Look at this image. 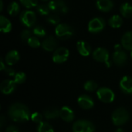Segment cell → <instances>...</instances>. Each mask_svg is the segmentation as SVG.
Segmentation results:
<instances>
[{
    "mask_svg": "<svg viewBox=\"0 0 132 132\" xmlns=\"http://www.w3.org/2000/svg\"><path fill=\"white\" fill-rule=\"evenodd\" d=\"M129 119V114L128 111L124 108H119L116 109L112 114V121L117 126L125 125Z\"/></svg>",
    "mask_w": 132,
    "mask_h": 132,
    "instance_id": "cell-3",
    "label": "cell"
},
{
    "mask_svg": "<svg viewBox=\"0 0 132 132\" xmlns=\"http://www.w3.org/2000/svg\"><path fill=\"white\" fill-rule=\"evenodd\" d=\"M41 1H43V2H46V1H49V0H41Z\"/></svg>",
    "mask_w": 132,
    "mask_h": 132,
    "instance_id": "cell-44",
    "label": "cell"
},
{
    "mask_svg": "<svg viewBox=\"0 0 132 132\" xmlns=\"http://www.w3.org/2000/svg\"><path fill=\"white\" fill-rule=\"evenodd\" d=\"M105 20L101 17H95L88 23V30L91 33H98L105 28Z\"/></svg>",
    "mask_w": 132,
    "mask_h": 132,
    "instance_id": "cell-7",
    "label": "cell"
},
{
    "mask_svg": "<svg viewBox=\"0 0 132 132\" xmlns=\"http://www.w3.org/2000/svg\"><path fill=\"white\" fill-rule=\"evenodd\" d=\"M5 122H6V121H5V117H4L3 115H2V116L0 117V126H1V128H2V127L5 125Z\"/></svg>",
    "mask_w": 132,
    "mask_h": 132,
    "instance_id": "cell-38",
    "label": "cell"
},
{
    "mask_svg": "<svg viewBox=\"0 0 132 132\" xmlns=\"http://www.w3.org/2000/svg\"><path fill=\"white\" fill-rule=\"evenodd\" d=\"M37 132H54V130L49 123L42 122L37 128Z\"/></svg>",
    "mask_w": 132,
    "mask_h": 132,
    "instance_id": "cell-28",
    "label": "cell"
},
{
    "mask_svg": "<svg viewBox=\"0 0 132 132\" xmlns=\"http://www.w3.org/2000/svg\"><path fill=\"white\" fill-rule=\"evenodd\" d=\"M26 74L22 72H19V73H16L15 77H14V81L18 84H22L26 81Z\"/></svg>",
    "mask_w": 132,
    "mask_h": 132,
    "instance_id": "cell-33",
    "label": "cell"
},
{
    "mask_svg": "<svg viewBox=\"0 0 132 132\" xmlns=\"http://www.w3.org/2000/svg\"><path fill=\"white\" fill-rule=\"evenodd\" d=\"M77 51L79 52V53L83 56H88L92 52L90 45L87 42L83 41V40L77 42Z\"/></svg>",
    "mask_w": 132,
    "mask_h": 132,
    "instance_id": "cell-16",
    "label": "cell"
},
{
    "mask_svg": "<svg viewBox=\"0 0 132 132\" xmlns=\"http://www.w3.org/2000/svg\"><path fill=\"white\" fill-rule=\"evenodd\" d=\"M5 63H4V62H3V60H2V59H1V60H0V70H2V71H3L4 70V69L5 68Z\"/></svg>",
    "mask_w": 132,
    "mask_h": 132,
    "instance_id": "cell-39",
    "label": "cell"
},
{
    "mask_svg": "<svg viewBox=\"0 0 132 132\" xmlns=\"http://www.w3.org/2000/svg\"><path fill=\"white\" fill-rule=\"evenodd\" d=\"M97 87H98L97 84L94 80H88L84 85V90L87 91H89V92H93V91L96 90L97 89Z\"/></svg>",
    "mask_w": 132,
    "mask_h": 132,
    "instance_id": "cell-30",
    "label": "cell"
},
{
    "mask_svg": "<svg viewBox=\"0 0 132 132\" xmlns=\"http://www.w3.org/2000/svg\"><path fill=\"white\" fill-rule=\"evenodd\" d=\"M60 117L66 122H71L74 119V112L70 108L64 106L60 110Z\"/></svg>",
    "mask_w": 132,
    "mask_h": 132,
    "instance_id": "cell-17",
    "label": "cell"
},
{
    "mask_svg": "<svg viewBox=\"0 0 132 132\" xmlns=\"http://www.w3.org/2000/svg\"><path fill=\"white\" fill-rule=\"evenodd\" d=\"M16 84L12 80H5L0 84V90L4 94H10L15 90Z\"/></svg>",
    "mask_w": 132,
    "mask_h": 132,
    "instance_id": "cell-12",
    "label": "cell"
},
{
    "mask_svg": "<svg viewBox=\"0 0 132 132\" xmlns=\"http://www.w3.org/2000/svg\"><path fill=\"white\" fill-rule=\"evenodd\" d=\"M77 103L81 108L85 109V110L91 109L94 105V100L90 96L85 95V94H83L78 97Z\"/></svg>",
    "mask_w": 132,
    "mask_h": 132,
    "instance_id": "cell-14",
    "label": "cell"
},
{
    "mask_svg": "<svg viewBox=\"0 0 132 132\" xmlns=\"http://www.w3.org/2000/svg\"><path fill=\"white\" fill-rule=\"evenodd\" d=\"M36 11L42 16H48L50 15V12L51 10H50V7L48 6V5L41 4L36 7Z\"/></svg>",
    "mask_w": 132,
    "mask_h": 132,
    "instance_id": "cell-26",
    "label": "cell"
},
{
    "mask_svg": "<svg viewBox=\"0 0 132 132\" xmlns=\"http://www.w3.org/2000/svg\"><path fill=\"white\" fill-rule=\"evenodd\" d=\"M41 46L46 51H48V52L55 51L57 46V41L54 36H49L43 39V41L42 42Z\"/></svg>",
    "mask_w": 132,
    "mask_h": 132,
    "instance_id": "cell-11",
    "label": "cell"
},
{
    "mask_svg": "<svg viewBox=\"0 0 132 132\" xmlns=\"http://www.w3.org/2000/svg\"><path fill=\"white\" fill-rule=\"evenodd\" d=\"M122 45H120V44H117V45H115V46H114V49H115V51L116 50H122Z\"/></svg>",
    "mask_w": 132,
    "mask_h": 132,
    "instance_id": "cell-40",
    "label": "cell"
},
{
    "mask_svg": "<svg viewBox=\"0 0 132 132\" xmlns=\"http://www.w3.org/2000/svg\"><path fill=\"white\" fill-rule=\"evenodd\" d=\"M93 58L97 62L106 63L109 61V52L105 48H97L93 52Z\"/></svg>",
    "mask_w": 132,
    "mask_h": 132,
    "instance_id": "cell-10",
    "label": "cell"
},
{
    "mask_svg": "<svg viewBox=\"0 0 132 132\" xmlns=\"http://www.w3.org/2000/svg\"><path fill=\"white\" fill-rule=\"evenodd\" d=\"M120 12L123 17L129 18L132 15V5L129 2L123 3L120 7Z\"/></svg>",
    "mask_w": 132,
    "mask_h": 132,
    "instance_id": "cell-24",
    "label": "cell"
},
{
    "mask_svg": "<svg viewBox=\"0 0 132 132\" xmlns=\"http://www.w3.org/2000/svg\"><path fill=\"white\" fill-rule=\"evenodd\" d=\"M121 45L127 50H132V31L125 32L121 38Z\"/></svg>",
    "mask_w": 132,
    "mask_h": 132,
    "instance_id": "cell-20",
    "label": "cell"
},
{
    "mask_svg": "<svg viewBox=\"0 0 132 132\" xmlns=\"http://www.w3.org/2000/svg\"><path fill=\"white\" fill-rule=\"evenodd\" d=\"M131 59H132V50H131Z\"/></svg>",
    "mask_w": 132,
    "mask_h": 132,
    "instance_id": "cell-43",
    "label": "cell"
},
{
    "mask_svg": "<svg viewBox=\"0 0 132 132\" xmlns=\"http://www.w3.org/2000/svg\"><path fill=\"white\" fill-rule=\"evenodd\" d=\"M55 34L60 39L67 40L73 36L74 34V29L73 27L66 23H60L56 26Z\"/></svg>",
    "mask_w": 132,
    "mask_h": 132,
    "instance_id": "cell-2",
    "label": "cell"
},
{
    "mask_svg": "<svg viewBox=\"0 0 132 132\" xmlns=\"http://www.w3.org/2000/svg\"><path fill=\"white\" fill-rule=\"evenodd\" d=\"M5 132H19L18 128H16L15 126H9L6 128V130H5Z\"/></svg>",
    "mask_w": 132,
    "mask_h": 132,
    "instance_id": "cell-37",
    "label": "cell"
},
{
    "mask_svg": "<svg viewBox=\"0 0 132 132\" xmlns=\"http://www.w3.org/2000/svg\"><path fill=\"white\" fill-rule=\"evenodd\" d=\"M28 45L32 48H38L41 46L42 43L37 38V36H31L29 39L27 41Z\"/></svg>",
    "mask_w": 132,
    "mask_h": 132,
    "instance_id": "cell-31",
    "label": "cell"
},
{
    "mask_svg": "<svg viewBox=\"0 0 132 132\" xmlns=\"http://www.w3.org/2000/svg\"><path fill=\"white\" fill-rule=\"evenodd\" d=\"M73 132H94V125L87 120H79L74 122Z\"/></svg>",
    "mask_w": 132,
    "mask_h": 132,
    "instance_id": "cell-5",
    "label": "cell"
},
{
    "mask_svg": "<svg viewBox=\"0 0 132 132\" xmlns=\"http://www.w3.org/2000/svg\"><path fill=\"white\" fill-rule=\"evenodd\" d=\"M32 32L29 29H24V30L22 31L21 35H20V37H21V39H22V41L27 42L29 39V38L31 36H32Z\"/></svg>",
    "mask_w": 132,
    "mask_h": 132,
    "instance_id": "cell-34",
    "label": "cell"
},
{
    "mask_svg": "<svg viewBox=\"0 0 132 132\" xmlns=\"http://www.w3.org/2000/svg\"><path fill=\"white\" fill-rule=\"evenodd\" d=\"M97 97L100 101L104 103H111L115 98V94L113 90L108 87H101L97 91Z\"/></svg>",
    "mask_w": 132,
    "mask_h": 132,
    "instance_id": "cell-8",
    "label": "cell"
},
{
    "mask_svg": "<svg viewBox=\"0 0 132 132\" xmlns=\"http://www.w3.org/2000/svg\"><path fill=\"white\" fill-rule=\"evenodd\" d=\"M3 71H5L9 76H10V77H15V70L12 69V68H11V67H5V68L4 69V70Z\"/></svg>",
    "mask_w": 132,
    "mask_h": 132,
    "instance_id": "cell-36",
    "label": "cell"
},
{
    "mask_svg": "<svg viewBox=\"0 0 132 132\" xmlns=\"http://www.w3.org/2000/svg\"><path fill=\"white\" fill-rule=\"evenodd\" d=\"M115 132H125V131H124V130H123V129H121V128H118V130H117Z\"/></svg>",
    "mask_w": 132,
    "mask_h": 132,
    "instance_id": "cell-42",
    "label": "cell"
},
{
    "mask_svg": "<svg viewBox=\"0 0 132 132\" xmlns=\"http://www.w3.org/2000/svg\"><path fill=\"white\" fill-rule=\"evenodd\" d=\"M128 60V55L127 53L121 50H116L114 54H113V61L114 63L118 66V67H122L124 66Z\"/></svg>",
    "mask_w": 132,
    "mask_h": 132,
    "instance_id": "cell-13",
    "label": "cell"
},
{
    "mask_svg": "<svg viewBox=\"0 0 132 132\" xmlns=\"http://www.w3.org/2000/svg\"><path fill=\"white\" fill-rule=\"evenodd\" d=\"M43 115L46 119H55L60 116V110L56 108H49L44 111Z\"/></svg>",
    "mask_w": 132,
    "mask_h": 132,
    "instance_id": "cell-23",
    "label": "cell"
},
{
    "mask_svg": "<svg viewBox=\"0 0 132 132\" xmlns=\"http://www.w3.org/2000/svg\"><path fill=\"white\" fill-rule=\"evenodd\" d=\"M19 20L20 22L28 27H32L36 22V15L33 11L31 10H25L23 12H21L20 15H19Z\"/></svg>",
    "mask_w": 132,
    "mask_h": 132,
    "instance_id": "cell-4",
    "label": "cell"
},
{
    "mask_svg": "<svg viewBox=\"0 0 132 132\" xmlns=\"http://www.w3.org/2000/svg\"><path fill=\"white\" fill-rule=\"evenodd\" d=\"M50 10L56 14H66L68 12V7L63 0H50L48 2Z\"/></svg>",
    "mask_w": 132,
    "mask_h": 132,
    "instance_id": "cell-6",
    "label": "cell"
},
{
    "mask_svg": "<svg viewBox=\"0 0 132 132\" xmlns=\"http://www.w3.org/2000/svg\"><path fill=\"white\" fill-rule=\"evenodd\" d=\"M0 29L3 33H8L12 29V23L10 20L4 15L0 16Z\"/></svg>",
    "mask_w": 132,
    "mask_h": 132,
    "instance_id": "cell-21",
    "label": "cell"
},
{
    "mask_svg": "<svg viewBox=\"0 0 132 132\" xmlns=\"http://www.w3.org/2000/svg\"><path fill=\"white\" fill-rule=\"evenodd\" d=\"M20 3L27 9L38 6V0H19Z\"/></svg>",
    "mask_w": 132,
    "mask_h": 132,
    "instance_id": "cell-32",
    "label": "cell"
},
{
    "mask_svg": "<svg viewBox=\"0 0 132 132\" xmlns=\"http://www.w3.org/2000/svg\"><path fill=\"white\" fill-rule=\"evenodd\" d=\"M8 114L11 120L18 123L26 122L31 118L29 108L21 103H15L12 104L9 108Z\"/></svg>",
    "mask_w": 132,
    "mask_h": 132,
    "instance_id": "cell-1",
    "label": "cell"
},
{
    "mask_svg": "<svg viewBox=\"0 0 132 132\" xmlns=\"http://www.w3.org/2000/svg\"><path fill=\"white\" fill-rule=\"evenodd\" d=\"M46 22L48 23H50V25L52 26H57L60 24V16L58 15V14H50L47 17H46Z\"/></svg>",
    "mask_w": 132,
    "mask_h": 132,
    "instance_id": "cell-27",
    "label": "cell"
},
{
    "mask_svg": "<svg viewBox=\"0 0 132 132\" xmlns=\"http://www.w3.org/2000/svg\"><path fill=\"white\" fill-rule=\"evenodd\" d=\"M96 5L100 11L108 12L114 8V2L111 0H97Z\"/></svg>",
    "mask_w": 132,
    "mask_h": 132,
    "instance_id": "cell-19",
    "label": "cell"
},
{
    "mask_svg": "<svg viewBox=\"0 0 132 132\" xmlns=\"http://www.w3.org/2000/svg\"><path fill=\"white\" fill-rule=\"evenodd\" d=\"M32 33L35 35V36L37 37H45L46 35V32L45 29L40 25H37L34 27L32 30Z\"/></svg>",
    "mask_w": 132,
    "mask_h": 132,
    "instance_id": "cell-29",
    "label": "cell"
},
{
    "mask_svg": "<svg viewBox=\"0 0 132 132\" xmlns=\"http://www.w3.org/2000/svg\"><path fill=\"white\" fill-rule=\"evenodd\" d=\"M19 60V53L15 50H12L7 53L5 57V62L9 66H12L15 64Z\"/></svg>",
    "mask_w": 132,
    "mask_h": 132,
    "instance_id": "cell-18",
    "label": "cell"
},
{
    "mask_svg": "<svg viewBox=\"0 0 132 132\" xmlns=\"http://www.w3.org/2000/svg\"><path fill=\"white\" fill-rule=\"evenodd\" d=\"M69 55L70 52L66 47L57 48L53 54V61L56 63H63L67 60Z\"/></svg>",
    "mask_w": 132,
    "mask_h": 132,
    "instance_id": "cell-9",
    "label": "cell"
},
{
    "mask_svg": "<svg viewBox=\"0 0 132 132\" xmlns=\"http://www.w3.org/2000/svg\"><path fill=\"white\" fill-rule=\"evenodd\" d=\"M19 9H20V8H19V4L16 2H12L9 5V6L7 8V12L9 15L15 16L19 14Z\"/></svg>",
    "mask_w": 132,
    "mask_h": 132,
    "instance_id": "cell-25",
    "label": "cell"
},
{
    "mask_svg": "<svg viewBox=\"0 0 132 132\" xmlns=\"http://www.w3.org/2000/svg\"><path fill=\"white\" fill-rule=\"evenodd\" d=\"M124 23V20L123 18L118 15H112L109 20H108V24L110 26H111L112 28H120Z\"/></svg>",
    "mask_w": 132,
    "mask_h": 132,
    "instance_id": "cell-22",
    "label": "cell"
},
{
    "mask_svg": "<svg viewBox=\"0 0 132 132\" xmlns=\"http://www.w3.org/2000/svg\"><path fill=\"white\" fill-rule=\"evenodd\" d=\"M2 9H3V2H2V0H1L0 1V11L2 12Z\"/></svg>",
    "mask_w": 132,
    "mask_h": 132,
    "instance_id": "cell-41",
    "label": "cell"
},
{
    "mask_svg": "<svg viewBox=\"0 0 132 132\" xmlns=\"http://www.w3.org/2000/svg\"><path fill=\"white\" fill-rule=\"evenodd\" d=\"M31 119L32 121L34 122V123H36V124H40L42 123V120H43V115L38 112H35L33 113L32 115H31Z\"/></svg>",
    "mask_w": 132,
    "mask_h": 132,
    "instance_id": "cell-35",
    "label": "cell"
},
{
    "mask_svg": "<svg viewBox=\"0 0 132 132\" xmlns=\"http://www.w3.org/2000/svg\"><path fill=\"white\" fill-rule=\"evenodd\" d=\"M120 88L121 90L127 94H132V77L129 76H125L120 81Z\"/></svg>",
    "mask_w": 132,
    "mask_h": 132,
    "instance_id": "cell-15",
    "label": "cell"
}]
</instances>
